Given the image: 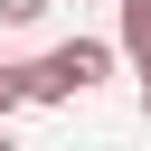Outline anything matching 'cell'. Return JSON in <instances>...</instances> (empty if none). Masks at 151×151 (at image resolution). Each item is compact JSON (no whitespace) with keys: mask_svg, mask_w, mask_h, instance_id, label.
<instances>
[{"mask_svg":"<svg viewBox=\"0 0 151 151\" xmlns=\"http://www.w3.org/2000/svg\"><path fill=\"white\" fill-rule=\"evenodd\" d=\"M28 76V104H76V94H94L104 76H113V47L104 38H66V47H47L38 66H19Z\"/></svg>","mask_w":151,"mask_h":151,"instance_id":"1","label":"cell"},{"mask_svg":"<svg viewBox=\"0 0 151 151\" xmlns=\"http://www.w3.org/2000/svg\"><path fill=\"white\" fill-rule=\"evenodd\" d=\"M113 9H123V57L151 66V0H113Z\"/></svg>","mask_w":151,"mask_h":151,"instance_id":"2","label":"cell"},{"mask_svg":"<svg viewBox=\"0 0 151 151\" xmlns=\"http://www.w3.org/2000/svg\"><path fill=\"white\" fill-rule=\"evenodd\" d=\"M47 19V0H0V28H38Z\"/></svg>","mask_w":151,"mask_h":151,"instance_id":"3","label":"cell"},{"mask_svg":"<svg viewBox=\"0 0 151 151\" xmlns=\"http://www.w3.org/2000/svg\"><path fill=\"white\" fill-rule=\"evenodd\" d=\"M19 104H28V76H19V66H0V123H9Z\"/></svg>","mask_w":151,"mask_h":151,"instance_id":"4","label":"cell"},{"mask_svg":"<svg viewBox=\"0 0 151 151\" xmlns=\"http://www.w3.org/2000/svg\"><path fill=\"white\" fill-rule=\"evenodd\" d=\"M142 113H151V66H142Z\"/></svg>","mask_w":151,"mask_h":151,"instance_id":"5","label":"cell"},{"mask_svg":"<svg viewBox=\"0 0 151 151\" xmlns=\"http://www.w3.org/2000/svg\"><path fill=\"white\" fill-rule=\"evenodd\" d=\"M0 151H19V142H9V123H0Z\"/></svg>","mask_w":151,"mask_h":151,"instance_id":"6","label":"cell"}]
</instances>
